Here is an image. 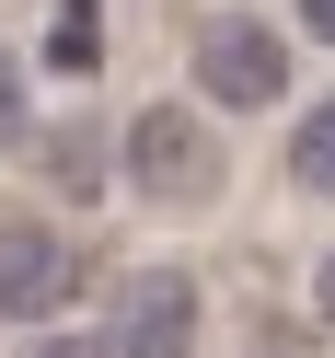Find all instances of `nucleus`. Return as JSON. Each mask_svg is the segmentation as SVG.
I'll return each instance as SVG.
<instances>
[{"label":"nucleus","instance_id":"obj_11","mask_svg":"<svg viewBox=\"0 0 335 358\" xmlns=\"http://www.w3.org/2000/svg\"><path fill=\"white\" fill-rule=\"evenodd\" d=\"M301 24H312V35H324V47H335V0H301Z\"/></svg>","mask_w":335,"mask_h":358},{"label":"nucleus","instance_id":"obj_6","mask_svg":"<svg viewBox=\"0 0 335 358\" xmlns=\"http://www.w3.org/2000/svg\"><path fill=\"white\" fill-rule=\"evenodd\" d=\"M289 173H301L312 196H335V104H312V116H301V139H289Z\"/></svg>","mask_w":335,"mask_h":358},{"label":"nucleus","instance_id":"obj_1","mask_svg":"<svg viewBox=\"0 0 335 358\" xmlns=\"http://www.w3.org/2000/svg\"><path fill=\"white\" fill-rule=\"evenodd\" d=\"M127 185H139L150 208H208V196H220L208 116H185V104H139V116H127Z\"/></svg>","mask_w":335,"mask_h":358},{"label":"nucleus","instance_id":"obj_3","mask_svg":"<svg viewBox=\"0 0 335 358\" xmlns=\"http://www.w3.org/2000/svg\"><path fill=\"white\" fill-rule=\"evenodd\" d=\"M81 243H58L47 220H0V324H58L81 301Z\"/></svg>","mask_w":335,"mask_h":358},{"label":"nucleus","instance_id":"obj_9","mask_svg":"<svg viewBox=\"0 0 335 358\" xmlns=\"http://www.w3.org/2000/svg\"><path fill=\"white\" fill-rule=\"evenodd\" d=\"M24 358H104V335H35Z\"/></svg>","mask_w":335,"mask_h":358},{"label":"nucleus","instance_id":"obj_4","mask_svg":"<svg viewBox=\"0 0 335 358\" xmlns=\"http://www.w3.org/2000/svg\"><path fill=\"white\" fill-rule=\"evenodd\" d=\"M197 93L208 104H231V116H266V104L289 93V47L255 24V12H220V24H197Z\"/></svg>","mask_w":335,"mask_h":358},{"label":"nucleus","instance_id":"obj_5","mask_svg":"<svg viewBox=\"0 0 335 358\" xmlns=\"http://www.w3.org/2000/svg\"><path fill=\"white\" fill-rule=\"evenodd\" d=\"M93 12H104V0H58V24H47V58H58L70 81H93V70H104V35H93Z\"/></svg>","mask_w":335,"mask_h":358},{"label":"nucleus","instance_id":"obj_8","mask_svg":"<svg viewBox=\"0 0 335 358\" xmlns=\"http://www.w3.org/2000/svg\"><path fill=\"white\" fill-rule=\"evenodd\" d=\"M93 150H104V139H81V127H70V139L47 150V162H58V185H70V196H93V185H104V162H93Z\"/></svg>","mask_w":335,"mask_h":358},{"label":"nucleus","instance_id":"obj_2","mask_svg":"<svg viewBox=\"0 0 335 358\" xmlns=\"http://www.w3.org/2000/svg\"><path fill=\"white\" fill-rule=\"evenodd\" d=\"M197 324H208V301H197L185 266H139V278L116 289L104 358H197Z\"/></svg>","mask_w":335,"mask_h":358},{"label":"nucleus","instance_id":"obj_10","mask_svg":"<svg viewBox=\"0 0 335 358\" xmlns=\"http://www.w3.org/2000/svg\"><path fill=\"white\" fill-rule=\"evenodd\" d=\"M312 312H324V324H335V255L312 266Z\"/></svg>","mask_w":335,"mask_h":358},{"label":"nucleus","instance_id":"obj_7","mask_svg":"<svg viewBox=\"0 0 335 358\" xmlns=\"http://www.w3.org/2000/svg\"><path fill=\"white\" fill-rule=\"evenodd\" d=\"M24 127H35V104H24V58L0 47V150H24Z\"/></svg>","mask_w":335,"mask_h":358}]
</instances>
